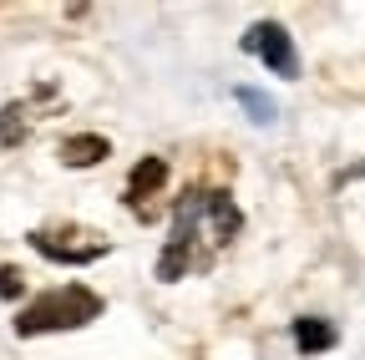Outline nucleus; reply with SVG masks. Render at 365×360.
<instances>
[{
	"mask_svg": "<svg viewBox=\"0 0 365 360\" xmlns=\"http://www.w3.org/2000/svg\"><path fill=\"white\" fill-rule=\"evenodd\" d=\"M21 289H26V279H21V269H0V299H21Z\"/></svg>",
	"mask_w": 365,
	"mask_h": 360,
	"instance_id": "nucleus-10",
	"label": "nucleus"
},
{
	"mask_svg": "<svg viewBox=\"0 0 365 360\" xmlns=\"http://www.w3.org/2000/svg\"><path fill=\"white\" fill-rule=\"evenodd\" d=\"M239 229H244V213L223 188H188L173 203V234L158 254V279L178 284L182 274L213 269V259L234 244Z\"/></svg>",
	"mask_w": 365,
	"mask_h": 360,
	"instance_id": "nucleus-1",
	"label": "nucleus"
},
{
	"mask_svg": "<svg viewBox=\"0 0 365 360\" xmlns=\"http://www.w3.org/2000/svg\"><path fill=\"white\" fill-rule=\"evenodd\" d=\"M0 143H6V148H21L26 143V107L21 102H11L6 112H0Z\"/></svg>",
	"mask_w": 365,
	"mask_h": 360,
	"instance_id": "nucleus-8",
	"label": "nucleus"
},
{
	"mask_svg": "<svg viewBox=\"0 0 365 360\" xmlns=\"http://www.w3.org/2000/svg\"><path fill=\"white\" fill-rule=\"evenodd\" d=\"M249 112H254V122H274V102L264 97V92H254V86H239V92H234Z\"/></svg>",
	"mask_w": 365,
	"mask_h": 360,
	"instance_id": "nucleus-9",
	"label": "nucleus"
},
{
	"mask_svg": "<svg viewBox=\"0 0 365 360\" xmlns=\"http://www.w3.org/2000/svg\"><path fill=\"white\" fill-rule=\"evenodd\" d=\"M335 340H340L335 325L319 320V314H299V320H294V350L299 355H319V350H330Z\"/></svg>",
	"mask_w": 365,
	"mask_h": 360,
	"instance_id": "nucleus-7",
	"label": "nucleus"
},
{
	"mask_svg": "<svg viewBox=\"0 0 365 360\" xmlns=\"http://www.w3.org/2000/svg\"><path fill=\"white\" fill-rule=\"evenodd\" d=\"M102 294L86 289V284H61V289H46L36 294L21 314H16V335L31 340V335H51V330H81L102 314Z\"/></svg>",
	"mask_w": 365,
	"mask_h": 360,
	"instance_id": "nucleus-2",
	"label": "nucleus"
},
{
	"mask_svg": "<svg viewBox=\"0 0 365 360\" xmlns=\"http://www.w3.org/2000/svg\"><path fill=\"white\" fill-rule=\"evenodd\" d=\"M163 183H168V158H143V163L132 168V178H127V203L148 218V198H153Z\"/></svg>",
	"mask_w": 365,
	"mask_h": 360,
	"instance_id": "nucleus-5",
	"label": "nucleus"
},
{
	"mask_svg": "<svg viewBox=\"0 0 365 360\" xmlns=\"http://www.w3.org/2000/svg\"><path fill=\"white\" fill-rule=\"evenodd\" d=\"M239 46H244L249 56H259L274 76H284V81H294V76H299V51H294V41H289V31H284V26L259 21V26H249V31H244Z\"/></svg>",
	"mask_w": 365,
	"mask_h": 360,
	"instance_id": "nucleus-4",
	"label": "nucleus"
},
{
	"mask_svg": "<svg viewBox=\"0 0 365 360\" xmlns=\"http://www.w3.org/2000/svg\"><path fill=\"white\" fill-rule=\"evenodd\" d=\"M102 158H112V143L102 132H76V138L61 143V163L66 168H97Z\"/></svg>",
	"mask_w": 365,
	"mask_h": 360,
	"instance_id": "nucleus-6",
	"label": "nucleus"
},
{
	"mask_svg": "<svg viewBox=\"0 0 365 360\" xmlns=\"http://www.w3.org/2000/svg\"><path fill=\"white\" fill-rule=\"evenodd\" d=\"M31 249L41 259H51V264H97L112 254V239L102 234H86V229H36L31 234Z\"/></svg>",
	"mask_w": 365,
	"mask_h": 360,
	"instance_id": "nucleus-3",
	"label": "nucleus"
}]
</instances>
